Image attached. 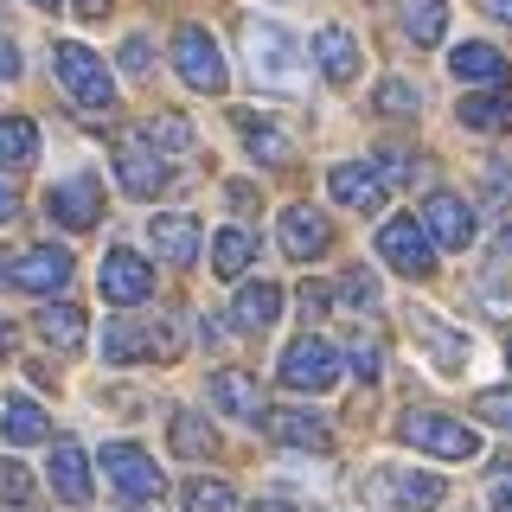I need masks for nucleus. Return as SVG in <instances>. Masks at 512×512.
I'll list each match as a JSON object with an SVG mask.
<instances>
[{"label":"nucleus","mask_w":512,"mask_h":512,"mask_svg":"<svg viewBox=\"0 0 512 512\" xmlns=\"http://www.w3.org/2000/svg\"><path fill=\"white\" fill-rule=\"evenodd\" d=\"M244 52H250V71L276 90H301L308 71H301V45L295 32L276 26V20H244Z\"/></svg>","instance_id":"1"},{"label":"nucleus","mask_w":512,"mask_h":512,"mask_svg":"<svg viewBox=\"0 0 512 512\" xmlns=\"http://www.w3.org/2000/svg\"><path fill=\"white\" fill-rule=\"evenodd\" d=\"M52 71H58V84L77 96V109H90V116H109V109H116V77L103 71V58H96L90 45H77V39H58V52H52Z\"/></svg>","instance_id":"2"},{"label":"nucleus","mask_w":512,"mask_h":512,"mask_svg":"<svg viewBox=\"0 0 512 512\" xmlns=\"http://www.w3.org/2000/svg\"><path fill=\"white\" fill-rule=\"evenodd\" d=\"M397 442L423 448V455H442V461L480 455V436L468 423H455V416H442V410H404V416H397Z\"/></svg>","instance_id":"3"},{"label":"nucleus","mask_w":512,"mask_h":512,"mask_svg":"<svg viewBox=\"0 0 512 512\" xmlns=\"http://www.w3.org/2000/svg\"><path fill=\"white\" fill-rule=\"evenodd\" d=\"M276 378L288 384V391H308V397L333 391V384H340V346H333V340H320V333H301V340L282 352Z\"/></svg>","instance_id":"4"},{"label":"nucleus","mask_w":512,"mask_h":512,"mask_svg":"<svg viewBox=\"0 0 512 512\" xmlns=\"http://www.w3.org/2000/svg\"><path fill=\"white\" fill-rule=\"evenodd\" d=\"M103 480L122 493V500H154V493L167 487V474L154 468V455L141 442H109L103 448Z\"/></svg>","instance_id":"5"},{"label":"nucleus","mask_w":512,"mask_h":512,"mask_svg":"<svg viewBox=\"0 0 512 512\" xmlns=\"http://www.w3.org/2000/svg\"><path fill=\"white\" fill-rule=\"evenodd\" d=\"M173 64H180V77L199 96H218L224 77H231V71H224V58H218V39L205 26H180V32H173Z\"/></svg>","instance_id":"6"},{"label":"nucleus","mask_w":512,"mask_h":512,"mask_svg":"<svg viewBox=\"0 0 512 512\" xmlns=\"http://www.w3.org/2000/svg\"><path fill=\"white\" fill-rule=\"evenodd\" d=\"M378 256L397 269V276H429V269H436V244L423 237L416 218H384L378 224Z\"/></svg>","instance_id":"7"},{"label":"nucleus","mask_w":512,"mask_h":512,"mask_svg":"<svg viewBox=\"0 0 512 512\" xmlns=\"http://www.w3.org/2000/svg\"><path fill=\"white\" fill-rule=\"evenodd\" d=\"M45 212H52L64 231H90V224L103 218V186H96L90 173H71V180H58L45 192Z\"/></svg>","instance_id":"8"},{"label":"nucleus","mask_w":512,"mask_h":512,"mask_svg":"<svg viewBox=\"0 0 512 512\" xmlns=\"http://www.w3.org/2000/svg\"><path fill=\"white\" fill-rule=\"evenodd\" d=\"M410 333L429 346V365H436L442 378H455L461 365H468V352H474V340H468V333H455L442 314H429V308H410Z\"/></svg>","instance_id":"9"},{"label":"nucleus","mask_w":512,"mask_h":512,"mask_svg":"<svg viewBox=\"0 0 512 512\" xmlns=\"http://www.w3.org/2000/svg\"><path fill=\"white\" fill-rule=\"evenodd\" d=\"M116 180L128 199H154L160 186H167V160H160L141 135H122L116 141Z\"/></svg>","instance_id":"10"},{"label":"nucleus","mask_w":512,"mask_h":512,"mask_svg":"<svg viewBox=\"0 0 512 512\" xmlns=\"http://www.w3.org/2000/svg\"><path fill=\"white\" fill-rule=\"evenodd\" d=\"M416 224H423V237H436L442 250H468L474 244V212L455 199V192H429Z\"/></svg>","instance_id":"11"},{"label":"nucleus","mask_w":512,"mask_h":512,"mask_svg":"<svg viewBox=\"0 0 512 512\" xmlns=\"http://www.w3.org/2000/svg\"><path fill=\"white\" fill-rule=\"evenodd\" d=\"M103 295L116 308H135V301L154 295V263H141L135 250H109L103 256Z\"/></svg>","instance_id":"12"},{"label":"nucleus","mask_w":512,"mask_h":512,"mask_svg":"<svg viewBox=\"0 0 512 512\" xmlns=\"http://www.w3.org/2000/svg\"><path fill=\"white\" fill-rule=\"evenodd\" d=\"M71 250H58V244H39V250H26L20 263H13V288H26V295H52V288H64L71 282Z\"/></svg>","instance_id":"13"},{"label":"nucleus","mask_w":512,"mask_h":512,"mask_svg":"<svg viewBox=\"0 0 512 512\" xmlns=\"http://www.w3.org/2000/svg\"><path fill=\"white\" fill-rule=\"evenodd\" d=\"M212 404H218V416H237V423H263V416H269L263 384H256L250 372H237V365L212 372Z\"/></svg>","instance_id":"14"},{"label":"nucleus","mask_w":512,"mask_h":512,"mask_svg":"<svg viewBox=\"0 0 512 512\" xmlns=\"http://www.w3.org/2000/svg\"><path fill=\"white\" fill-rule=\"evenodd\" d=\"M141 352H173V327H135V320H116V327L103 333V359L109 365H135Z\"/></svg>","instance_id":"15"},{"label":"nucleus","mask_w":512,"mask_h":512,"mask_svg":"<svg viewBox=\"0 0 512 512\" xmlns=\"http://www.w3.org/2000/svg\"><path fill=\"white\" fill-rule=\"evenodd\" d=\"M327 192H333L340 205H352V212H378V205H384L378 173H372V167H359V160H340V167L327 173Z\"/></svg>","instance_id":"16"},{"label":"nucleus","mask_w":512,"mask_h":512,"mask_svg":"<svg viewBox=\"0 0 512 512\" xmlns=\"http://www.w3.org/2000/svg\"><path fill=\"white\" fill-rule=\"evenodd\" d=\"M384 487H391L397 512H436L448 500L442 474H416V468H391V474H384Z\"/></svg>","instance_id":"17"},{"label":"nucleus","mask_w":512,"mask_h":512,"mask_svg":"<svg viewBox=\"0 0 512 512\" xmlns=\"http://www.w3.org/2000/svg\"><path fill=\"white\" fill-rule=\"evenodd\" d=\"M148 237H154V250L167 256V263H199V218L192 212H160Z\"/></svg>","instance_id":"18"},{"label":"nucleus","mask_w":512,"mask_h":512,"mask_svg":"<svg viewBox=\"0 0 512 512\" xmlns=\"http://www.w3.org/2000/svg\"><path fill=\"white\" fill-rule=\"evenodd\" d=\"M314 58H320V71H327L333 84H352V77H359V39H352L346 26H320L314 32Z\"/></svg>","instance_id":"19"},{"label":"nucleus","mask_w":512,"mask_h":512,"mask_svg":"<svg viewBox=\"0 0 512 512\" xmlns=\"http://www.w3.org/2000/svg\"><path fill=\"white\" fill-rule=\"evenodd\" d=\"M231 314H237V327H244V333L276 327V320H282V288L276 282H244V288H237V301H231Z\"/></svg>","instance_id":"20"},{"label":"nucleus","mask_w":512,"mask_h":512,"mask_svg":"<svg viewBox=\"0 0 512 512\" xmlns=\"http://www.w3.org/2000/svg\"><path fill=\"white\" fill-rule=\"evenodd\" d=\"M167 442H173V455H186V461H212L218 455V429L205 423L199 410H173L167 416Z\"/></svg>","instance_id":"21"},{"label":"nucleus","mask_w":512,"mask_h":512,"mask_svg":"<svg viewBox=\"0 0 512 512\" xmlns=\"http://www.w3.org/2000/svg\"><path fill=\"white\" fill-rule=\"evenodd\" d=\"M52 493L64 506H90V468H84V448L77 442L52 448Z\"/></svg>","instance_id":"22"},{"label":"nucleus","mask_w":512,"mask_h":512,"mask_svg":"<svg viewBox=\"0 0 512 512\" xmlns=\"http://www.w3.org/2000/svg\"><path fill=\"white\" fill-rule=\"evenodd\" d=\"M320 244H327L320 212H314V205H288V212H282V250L295 256V263H308V256H320Z\"/></svg>","instance_id":"23"},{"label":"nucleus","mask_w":512,"mask_h":512,"mask_svg":"<svg viewBox=\"0 0 512 512\" xmlns=\"http://www.w3.org/2000/svg\"><path fill=\"white\" fill-rule=\"evenodd\" d=\"M263 423H269V436L288 442V448H314V455H320V448L333 442V436H327V423H320L314 410H269Z\"/></svg>","instance_id":"24"},{"label":"nucleus","mask_w":512,"mask_h":512,"mask_svg":"<svg viewBox=\"0 0 512 512\" xmlns=\"http://www.w3.org/2000/svg\"><path fill=\"white\" fill-rule=\"evenodd\" d=\"M461 122L480 128V135H506V128H512V90H506V84L474 90L468 103H461Z\"/></svg>","instance_id":"25"},{"label":"nucleus","mask_w":512,"mask_h":512,"mask_svg":"<svg viewBox=\"0 0 512 512\" xmlns=\"http://www.w3.org/2000/svg\"><path fill=\"white\" fill-rule=\"evenodd\" d=\"M0 436H7L13 448H26V442H52V416L32 404V397H7V410H0Z\"/></svg>","instance_id":"26"},{"label":"nucleus","mask_w":512,"mask_h":512,"mask_svg":"<svg viewBox=\"0 0 512 512\" xmlns=\"http://www.w3.org/2000/svg\"><path fill=\"white\" fill-rule=\"evenodd\" d=\"M448 71H455L461 84H506V58L493 52V45H480V39L455 45V58H448Z\"/></svg>","instance_id":"27"},{"label":"nucleus","mask_w":512,"mask_h":512,"mask_svg":"<svg viewBox=\"0 0 512 512\" xmlns=\"http://www.w3.org/2000/svg\"><path fill=\"white\" fill-rule=\"evenodd\" d=\"M39 160V128H32L26 116H7L0 122V173H20Z\"/></svg>","instance_id":"28"},{"label":"nucleus","mask_w":512,"mask_h":512,"mask_svg":"<svg viewBox=\"0 0 512 512\" xmlns=\"http://www.w3.org/2000/svg\"><path fill=\"white\" fill-rule=\"evenodd\" d=\"M397 20H404V32L416 45H436L448 32V7L442 0H397Z\"/></svg>","instance_id":"29"},{"label":"nucleus","mask_w":512,"mask_h":512,"mask_svg":"<svg viewBox=\"0 0 512 512\" xmlns=\"http://www.w3.org/2000/svg\"><path fill=\"white\" fill-rule=\"evenodd\" d=\"M231 116H237V128H244V141H250L256 160H288V135L276 122H263L256 109H231Z\"/></svg>","instance_id":"30"},{"label":"nucleus","mask_w":512,"mask_h":512,"mask_svg":"<svg viewBox=\"0 0 512 512\" xmlns=\"http://www.w3.org/2000/svg\"><path fill=\"white\" fill-rule=\"evenodd\" d=\"M212 269H218V282H237L250 269V231H218L212 237Z\"/></svg>","instance_id":"31"},{"label":"nucleus","mask_w":512,"mask_h":512,"mask_svg":"<svg viewBox=\"0 0 512 512\" xmlns=\"http://www.w3.org/2000/svg\"><path fill=\"white\" fill-rule=\"evenodd\" d=\"M39 333H45L52 346L71 352L77 340H84V308H71V301H64V308H45V314H39Z\"/></svg>","instance_id":"32"},{"label":"nucleus","mask_w":512,"mask_h":512,"mask_svg":"<svg viewBox=\"0 0 512 512\" xmlns=\"http://www.w3.org/2000/svg\"><path fill=\"white\" fill-rule=\"evenodd\" d=\"M186 512H237L231 480H186Z\"/></svg>","instance_id":"33"},{"label":"nucleus","mask_w":512,"mask_h":512,"mask_svg":"<svg viewBox=\"0 0 512 512\" xmlns=\"http://www.w3.org/2000/svg\"><path fill=\"white\" fill-rule=\"evenodd\" d=\"M423 109V90L404 84V77H384L378 84V116H416Z\"/></svg>","instance_id":"34"},{"label":"nucleus","mask_w":512,"mask_h":512,"mask_svg":"<svg viewBox=\"0 0 512 512\" xmlns=\"http://www.w3.org/2000/svg\"><path fill=\"white\" fill-rule=\"evenodd\" d=\"M480 205H487V212H506L512 205V160H487V173H480Z\"/></svg>","instance_id":"35"},{"label":"nucleus","mask_w":512,"mask_h":512,"mask_svg":"<svg viewBox=\"0 0 512 512\" xmlns=\"http://www.w3.org/2000/svg\"><path fill=\"white\" fill-rule=\"evenodd\" d=\"M340 295H346V308H359V314H372V308H378V276H372V269H346V282H340Z\"/></svg>","instance_id":"36"},{"label":"nucleus","mask_w":512,"mask_h":512,"mask_svg":"<svg viewBox=\"0 0 512 512\" xmlns=\"http://www.w3.org/2000/svg\"><path fill=\"white\" fill-rule=\"evenodd\" d=\"M346 359H352V372H359V378H378L384 372V346L372 340V333H352V340H346Z\"/></svg>","instance_id":"37"},{"label":"nucleus","mask_w":512,"mask_h":512,"mask_svg":"<svg viewBox=\"0 0 512 512\" xmlns=\"http://www.w3.org/2000/svg\"><path fill=\"white\" fill-rule=\"evenodd\" d=\"M474 416H480V423H493V429H512V391H480L474 397Z\"/></svg>","instance_id":"38"},{"label":"nucleus","mask_w":512,"mask_h":512,"mask_svg":"<svg viewBox=\"0 0 512 512\" xmlns=\"http://www.w3.org/2000/svg\"><path fill=\"white\" fill-rule=\"evenodd\" d=\"M372 173H378V186L391 192V186H410V173H416V167H410V154H378V167H372Z\"/></svg>","instance_id":"39"},{"label":"nucleus","mask_w":512,"mask_h":512,"mask_svg":"<svg viewBox=\"0 0 512 512\" xmlns=\"http://www.w3.org/2000/svg\"><path fill=\"white\" fill-rule=\"evenodd\" d=\"M474 301H480V308H487L493 320H512V288H506V282H480V288H474Z\"/></svg>","instance_id":"40"},{"label":"nucleus","mask_w":512,"mask_h":512,"mask_svg":"<svg viewBox=\"0 0 512 512\" xmlns=\"http://www.w3.org/2000/svg\"><path fill=\"white\" fill-rule=\"evenodd\" d=\"M0 493H7L13 506H20V500H32V474L20 468V461H0Z\"/></svg>","instance_id":"41"},{"label":"nucleus","mask_w":512,"mask_h":512,"mask_svg":"<svg viewBox=\"0 0 512 512\" xmlns=\"http://www.w3.org/2000/svg\"><path fill=\"white\" fill-rule=\"evenodd\" d=\"M148 135L160 141V148H192V128H186L180 116H160V122L148 128Z\"/></svg>","instance_id":"42"},{"label":"nucleus","mask_w":512,"mask_h":512,"mask_svg":"<svg viewBox=\"0 0 512 512\" xmlns=\"http://www.w3.org/2000/svg\"><path fill=\"white\" fill-rule=\"evenodd\" d=\"M295 301H301V308H308V314L320 320V314L333 308V288H320V282H301V288H295Z\"/></svg>","instance_id":"43"},{"label":"nucleus","mask_w":512,"mask_h":512,"mask_svg":"<svg viewBox=\"0 0 512 512\" xmlns=\"http://www.w3.org/2000/svg\"><path fill=\"white\" fill-rule=\"evenodd\" d=\"M148 64H154V58H148V39H128V45H122V71H128V77H148Z\"/></svg>","instance_id":"44"},{"label":"nucleus","mask_w":512,"mask_h":512,"mask_svg":"<svg viewBox=\"0 0 512 512\" xmlns=\"http://www.w3.org/2000/svg\"><path fill=\"white\" fill-rule=\"evenodd\" d=\"M0 77H20V45H13L7 26H0Z\"/></svg>","instance_id":"45"},{"label":"nucleus","mask_w":512,"mask_h":512,"mask_svg":"<svg viewBox=\"0 0 512 512\" xmlns=\"http://www.w3.org/2000/svg\"><path fill=\"white\" fill-rule=\"evenodd\" d=\"M474 7H480V13H493L500 26H512V0H474Z\"/></svg>","instance_id":"46"},{"label":"nucleus","mask_w":512,"mask_h":512,"mask_svg":"<svg viewBox=\"0 0 512 512\" xmlns=\"http://www.w3.org/2000/svg\"><path fill=\"white\" fill-rule=\"evenodd\" d=\"M13 212H20V199H13V186H0V224H7Z\"/></svg>","instance_id":"47"},{"label":"nucleus","mask_w":512,"mask_h":512,"mask_svg":"<svg viewBox=\"0 0 512 512\" xmlns=\"http://www.w3.org/2000/svg\"><path fill=\"white\" fill-rule=\"evenodd\" d=\"M493 512H512V480H500V493H493Z\"/></svg>","instance_id":"48"},{"label":"nucleus","mask_w":512,"mask_h":512,"mask_svg":"<svg viewBox=\"0 0 512 512\" xmlns=\"http://www.w3.org/2000/svg\"><path fill=\"white\" fill-rule=\"evenodd\" d=\"M109 7V0H77V13H103Z\"/></svg>","instance_id":"49"},{"label":"nucleus","mask_w":512,"mask_h":512,"mask_svg":"<svg viewBox=\"0 0 512 512\" xmlns=\"http://www.w3.org/2000/svg\"><path fill=\"white\" fill-rule=\"evenodd\" d=\"M13 276V256H0V282H7Z\"/></svg>","instance_id":"50"},{"label":"nucleus","mask_w":512,"mask_h":512,"mask_svg":"<svg viewBox=\"0 0 512 512\" xmlns=\"http://www.w3.org/2000/svg\"><path fill=\"white\" fill-rule=\"evenodd\" d=\"M256 512H288V506H282V500H276V506H269V500H263V506H256Z\"/></svg>","instance_id":"51"},{"label":"nucleus","mask_w":512,"mask_h":512,"mask_svg":"<svg viewBox=\"0 0 512 512\" xmlns=\"http://www.w3.org/2000/svg\"><path fill=\"white\" fill-rule=\"evenodd\" d=\"M500 250H506V256H512V231H506V237H500Z\"/></svg>","instance_id":"52"},{"label":"nucleus","mask_w":512,"mask_h":512,"mask_svg":"<svg viewBox=\"0 0 512 512\" xmlns=\"http://www.w3.org/2000/svg\"><path fill=\"white\" fill-rule=\"evenodd\" d=\"M32 7H64V0H32Z\"/></svg>","instance_id":"53"},{"label":"nucleus","mask_w":512,"mask_h":512,"mask_svg":"<svg viewBox=\"0 0 512 512\" xmlns=\"http://www.w3.org/2000/svg\"><path fill=\"white\" fill-rule=\"evenodd\" d=\"M0 352H7V327H0Z\"/></svg>","instance_id":"54"},{"label":"nucleus","mask_w":512,"mask_h":512,"mask_svg":"<svg viewBox=\"0 0 512 512\" xmlns=\"http://www.w3.org/2000/svg\"><path fill=\"white\" fill-rule=\"evenodd\" d=\"M506 359H512V346H506Z\"/></svg>","instance_id":"55"}]
</instances>
